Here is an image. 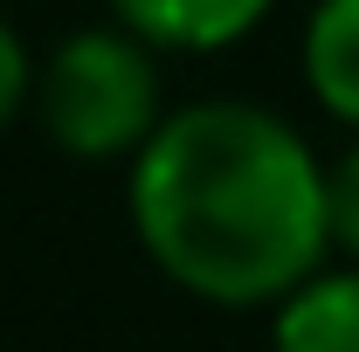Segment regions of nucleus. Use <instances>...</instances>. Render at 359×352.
Here are the masks:
<instances>
[{"instance_id":"f257e3e1","label":"nucleus","mask_w":359,"mask_h":352,"mask_svg":"<svg viewBox=\"0 0 359 352\" xmlns=\"http://www.w3.org/2000/svg\"><path fill=\"white\" fill-rule=\"evenodd\" d=\"M152 269L222 311H276L332 256V166L263 104H180L125 180Z\"/></svg>"},{"instance_id":"f03ea898","label":"nucleus","mask_w":359,"mask_h":352,"mask_svg":"<svg viewBox=\"0 0 359 352\" xmlns=\"http://www.w3.org/2000/svg\"><path fill=\"white\" fill-rule=\"evenodd\" d=\"M35 118L69 159H138L166 125L152 42H138L132 28H76L35 69Z\"/></svg>"},{"instance_id":"7ed1b4c3","label":"nucleus","mask_w":359,"mask_h":352,"mask_svg":"<svg viewBox=\"0 0 359 352\" xmlns=\"http://www.w3.org/2000/svg\"><path fill=\"white\" fill-rule=\"evenodd\" d=\"M276 0H111L118 28H132L138 42L173 48V55H215L256 35Z\"/></svg>"},{"instance_id":"20e7f679","label":"nucleus","mask_w":359,"mask_h":352,"mask_svg":"<svg viewBox=\"0 0 359 352\" xmlns=\"http://www.w3.org/2000/svg\"><path fill=\"white\" fill-rule=\"evenodd\" d=\"M269 352H359V263L318 269L269 311Z\"/></svg>"},{"instance_id":"39448f33","label":"nucleus","mask_w":359,"mask_h":352,"mask_svg":"<svg viewBox=\"0 0 359 352\" xmlns=\"http://www.w3.org/2000/svg\"><path fill=\"white\" fill-rule=\"evenodd\" d=\"M304 83L311 97L359 132V0H318L304 21Z\"/></svg>"},{"instance_id":"423d86ee","label":"nucleus","mask_w":359,"mask_h":352,"mask_svg":"<svg viewBox=\"0 0 359 352\" xmlns=\"http://www.w3.org/2000/svg\"><path fill=\"white\" fill-rule=\"evenodd\" d=\"M332 249H346L359 263V138L346 145V159L332 166Z\"/></svg>"},{"instance_id":"0eeeda50","label":"nucleus","mask_w":359,"mask_h":352,"mask_svg":"<svg viewBox=\"0 0 359 352\" xmlns=\"http://www.w3.org/2000/svg\"><path fill=\"white\" fill-rule=\"evenodd\" d=\"M21 104H35V62H28L21 35L0 21V132L21 118Z\"/></svg>"}]
</instances>
